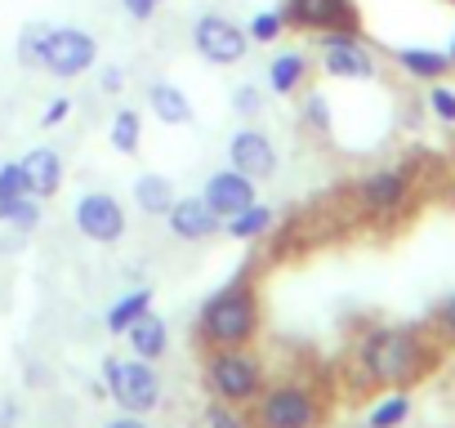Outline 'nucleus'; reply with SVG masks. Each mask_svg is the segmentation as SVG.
Returning <instances> with one entry per match:
<instances>
[{
	"label": "nucleus",
	"mask_w": 455,
	"mask_h": 428,
	"mask_svg": "<svg viewBox=\"0 0 455 428\" xmlns=\"http://www.w3.org/2000/svg\"><path fill=\"white\" fill-rule=\"evenodd\" d=\"M201 428H255L246 406H228V401H210L201 410Z\"/></svg>",
	"instance_id": "obj_28"
},
{
	"label": "nucleus",
	"mask_w": 455,
	"mask_h": 428,
	"mask_svg": "<svg viewBox=\"0 0 455 428\" xmlns=\"http://www.w3.org/2000/svg\"><path fill=\"white\" fill-rule=\"evenodd\" d=\"M246 36H251V45H277V41L286 36L282 5H277V10H255L251 23H246Z\"/></svg>",
	"instance_id": "obj_27"
},
{
	"label": "nucleus",
	"mask_w": 455,
	"mask_h": 428,
	"mask_svg": "<svg viewBox=\"0 0 455 428\" xmlns=\"http://www.w3.org/2000/svg\"><path fill=\"white\" fill-rule=\"evenodd\" d=\"M322 392L308 379H277L264 384V392L251 401L255 428H322Z\"/></svg>",
	"instance_id": "obj_4"
},
{
	"label": "nucleus",
	"mask_w": 455,
	"mask_h": 428,
	"mask_svg": "<svg viewBox=\"0 0 455 428\" xmlns=\"http://www.w3.org/2000/svg\"><path fill=\"white\" fill-rule=\"evenodd\" d=\"M0 428H19V401L0 397Z\"/></svg>",
	"instance_id": "obj_38"
},
{
	"label": "nucleus",
	"mask_w": 455,
	"mask_h": 428,
	"mask_svg": "<svg viewBox=\"0 0 455 428\" xmlns=\"http://www.w3.org/2000/svg\"><path fill=\"white\" fill-rule=\"evenodd\" d=\"M103 428H148V415H130V410H116Z\"/></svg>",
	"instance_id": "obj_37"
},
{
	"label": "nucleus",
	"mask_w": 455,
	"mask_h": 428,
	"mask_svg": "<svg viewBox=\"0 0 455 428\" xmlns=\"http://www.w3.org/2000/svg\"><path fill=\"white\" fill-rule=\"evenodd\" d=\"M174 201V183L165 174H139L134 178V205L143 214H156V219H165V210Z\"/></svg>",
	"instance_id": "obj_24"
},
{
	"label": "nucleus",
	"mask_w": 455,
	"mask_h": 428,
	"mask_svg": "<svg viewBox=\"0 0 455 428\" xmlns=\"http://www.w3.org/2000/svg\"><path fill=\"white\" fill-rule=\"evenodd\" d=\"M411 201V174L402 165H375L357 178V210L366 219H393Z\"/></svg>",
	"instance_id": "obj_11"
},
{
	"label": "nucleus",
	"mask_w": 455,
	"mask_h": 428,
	"mask_svg": "<svg viewBox=\"0 0 455 428\" xmlns=\"http://www.w3.org/2000/svg\"><path fill=\"white\" fill-rule=\"evenodd\" d=\"M286 32L322 36V32H362L357 0H282Z\"/></svg>",
	"instance_id": "obj_10"
},
{
	"label": "nucleus",
	"mask_w": 455,
	"mask_h": 428,
	"mask_svg": "<svg viewBox=\"0 0 455 428\" xmlns=\"http://www.w3.org/2000/svg\"><path fill=\"white\" fill-rule=\"evenodd\" d=\"M28 192V178H23V165L19 161H5L0 165V201H14Z\"/></svg>",
	"instance_id": "obj_32"
},
{
	"label": "nucleus",
	"mask_w": 455,
	"mask_h": 428,
	"mask_svg": "<svg viewBox=\"0 0 455 428\" xmlns=\"http://www.w3.org/2000/svg\"><path fill=\"white\" fill-rule=\"evenodd\" d=\"M99 90H103V94H121V90H125V67L108 63V67L99 72Z\"/></svg>",
	"instance_id": "obj_36"
},
{
	"label": "nucleus",
	"mask_w": 455,
	"mask_h": 428,
	"mask_svg": "<svg viewBox=\"0 0 455 428\" xmlns=\"http://www.w3.org/2000/svg\"><path fill=\"white\" fill-rule=\"evenodd\" d=\"M72 224H76V233H81L85 242H94V246H116V242L125 237V228H130V214H125V205H121L112 192L90 187V192H81L76 205H72Z\"/></svg>",
	"instance_id": "obj_9"
},
{
	"label": "nucleus",
	"mask_w": 455,
	"mask_h": 428,
	"mask_svg": "<svg viewBox=\"0 0 455 428\" xmlns=\"http://www.w3.org/2000/svg\"><path fill=\"white\" fill-rule=\"evenodd\" d=\"M108 143L116 156H134L143 147V112L139 107H116L108 125Z\"/></svg>",
	"instance_id": "obj_23"
},
{
	"label": "nucleus",
	"mask_w": 455,
	"mask_h": 428,
	"mask_svg": "<svg viewBox=\"0 0 455 428\" xmlns=\"http://www.w3.org/2000/svg\"><path fill=\"white\" fill-rule=\"evenodd\" d=\"M428 112L442 121V125H455V90L446 81H433L428 85Z\"/></svg>",
	"instance_id": "obj_29"
},
{
	"label": "nucleus",
	"mask_w": 455,
	"mask_h": 428,
	"mask_svg": "<svg viewBox=\"0 0 455 428\" xmlns=\"http://www.w3.org/2000/svg\"><path fill=\"white\" fill-rule=\"evenodd\" d=\"M411 410H415V401H411V392L406 388H388L375 406H371V415H366V428H402L406 419H411Z\"/></svg>",
	"instance_id": "obj_25"
},
{
	"label": "nucleus",
	"mask_w": 455,
	"mask_h": 428,
	"mask_svg": "<svg viewBox=\"0 0 455 428\" xmlns=\"http://www.w3.org/2000/svg\"><path fill=\"white\" fill-rule=\"evenodd\" d=\"M152 304H156V290H152V286H134V290H125V295L108 308V317H103L108 335H116V339H121V335H125V330H130V326H134Z\"/></svg>",
	"instance_id": "obj_21"
},
{
	"label": "nucleus",
	"mask_w": 455,
	"mask_h": 428,
	"mask_svg": "<svg viewBox=\"0 0 455 428\" xmlns=\"http://www.w3.org/2000/svg\"><path fill=\"white\" fill-rule=\"evenodd\" d=\"M233 112H237L242 121H255V116L264 112V90H259V85H237V90H233Z\"/></svg>",
	"instance_id": "obj_30"
},
{
	"label": "nucleus",
	"mask_w": 455,
	"mask_h": 428,
	"mask_svg": "<svg viewBox=\"0 0 455 428\" xmlns=\"http://www.w3.org/2000/svg\"><path fill=\"white\" fill-rule=\"evenodd\" d=\"M41 219H45V201L32 192H23L14 201H0V224H10L19 237H32L41 228Z\"/></svg>",
	"instance_id": "obj_22"
},
{
	"label": "nucleus",
	"mask_w": 455,
	"mask_h": 428,
	"mask_svg": "<svg viewBox=\"0 0 455 428\" xmlns=\"http://www.w3.org/2000/svg\"><path fill=\"white\" fill-rule=\"evenodd\" d=\"M273 224H277V210L264 205V201H251V205H242L237 214H228L223 233L233 237V242H259V237L273 233Z\"/></svg>",
	"instance_id": "obj_20"
},
{
	"label": "nucleus",
	"mask_w": 455,
	"mask_h": 428,
	"mask_svg": "<svg viewBox=\"0 0 455 428\" xmlns=\"http://www.w3.org/2000/svg\"><path fill=\"white\" fill-rule=\"evenodd\" d=\"M125 344H130V353L134 357H143V361H161L165 357V348H170V321L156 313V308H148L125 335H121Z\"/></svg>",
	"instance_id": "obj_19"
},
{
	"label": "nucleus",
	"mask_w": 455,
	"mask_h": 428,
	"mask_svg": "<svg viewBox=\"0 0 455 428\" xmlns=\"http://www.w3.org/2000/svg\"><path fill=\"white\" fill-rule=\"evenodd\" d=\"M228 165L242 170V174H246V178H255V183H264V178H273V174H277L282 152H277V143H273L264 130L242 125L233 139H228Z\"/></svg>",
	"instance_id": "obj_12"
},
{
	"label": "nucleus",
	"mask_w": 455,
	"mask_h": 428,
	"mask_svg": "<svg viewBox=\"0 0 455 428\" xmlns=\"http://www.w3.org/2000/svg\"><path fill=\"white\" fill-rule=\"evenodd\" d=\"M393 63L406 81H424V85H433L451 72L446 50H433V45H402V50H393Z\"/></svg>",
	"instance_id": "obj_16"
},
{
	"label": "nucleus",
	"mask_w": 455,
	"mask_h": 428,
	"mask_svg": "<svg viewBox=\"0 0 455 428\" xmlns=\"http://www.w3.org/2000/svg\"><path fill=\"white\" fill-rule=\"evenodd\" d=\"M165 5V0H121V10L134 19V23H148V19H156V10Z\"/></svg>",
	"instance_id": "obj_35"
},
{
	"label": "nucleus",
	"mask_w": 455,
	"mask_h": 428,
	"mask_svg": "<svg viewBox=\"0 0 455 428\" xmlns=\"http://www.w3.org/2000/svg\"><path fill=\"white\" fill-rule=\"evenodd\" d=\"M188 36H192L196 59H205L210 67H237V63L251 54V36H246V28L233 23L228 14H214V10L196 14Z\"/></svg>",
	"instance_id": "obj_7"
},
{
	"label": "nucleus",
	"mask_w": 455,
	"mask_h": 428,
	"mask_svg": "<svg viewBox=\"0 0 455 428\" xmlns=\"http://www.w3.org/2000/svg\"><path fill=\"white\" fill-rule=\"evenodd\" d=\"M433 330L442 344H455V295H446L437 308H433Z\"/></svg>",
	"instance_id": "obj_33"
},
{
	"label": "nucleus",
	"mask_w": 455,
	"mask_h": 428,
	"mask_svg": "<svg viewBox=\"0 0 455 428\" xmlns=\"http://www.w3.org/2000/svg\"><path fill=\"white\" fill-rule=\"evenodd\" d=\"M103 397L116 401V410L130 415H152L165 401V384L156 375V361L143 357H108L103 361Z\"/></svg>",
	"instance_id": "obj_5"
},
{
	"label": "nucleus",
	"mask_w": 455,
	"mask_h": 428,
	"mask_svg": "<svg viewBox=\"0 0 455 428\" xmlns=\"http://www.w3.org/2000/svg\"><path fill=\"white\" fill-rule=\"evenodd\" d=\"M72 107H76V103H72L68 94L50 99V103H45V112H41V130H59V125H63V121L72 116Z\"/></svg>",
	"instance_id": "obj_34"
},
{
	"label": "nucleus",
	"mask_w": 455,
	"mask_h": 428,
	"mask_svg": "<svg viewBox=\"0 0 455 428\" xmlns=\"http://www.w3.org/2000/svg\"><path fill=\"white\" fill-rule=\"evenodd\" d=\"M446 59H451V67H455V32H451V41H446Z\"/></svg>",
	"instance_id": "obj_39"
},
{
	"label": "nucleus",
	"mask_w": 455,
	"mask_h": 428,
	"mask_svg": "<svg viewBox=\"0 0 455 428\" xmlns=\"http://www.w3.org/2000/svg\"><path fill=\"white\" fill-rule=\"evenodd\" d=\"M304 121H308L317 134H331V103H326V94L313 90V94L304 99Z\"/></svg>",
	"instance_id": "obj_31"
},
{
	"label": "nucleus",
	"mask_w": 455,
	"mask_h": 428,
	"mask_svg": "<svg viewBox=\"0 0 455 428\" xmlns=\"http://www.w3.org/2000/svg\"><path fill=\"white\" fill-rule=\"evenodd\" d=\"M451 5H455V0H451Z\"/></svg>",
	"instance_id": "obj_40"
},
{
	"label": "nucleus",
	"mask_w": 455,
	"mask_h": 428,
	"mask_svg": "<svg viewBox=\"0 0 455 428\" xmlns=\"http://www.w3.org/2000/svg\"><path fill=\"white\" fill-rule=\"evenodd\" d=\"M259 330H264V304H259V290L246 281H233L219 295H210L196 317V335L205 348H242V344H255Z\"/></svg>",
	"instance_id": "obj_2"
},
{
	"label": "nucleus",
	"mask_w": 455,
	"mask_h": 428,
	"mask_svg": "<svg viewBox=\"0 0 455 428\" xmlns=\"http://www.w3.org/2000/svg\"><path fill=\"white\" fill-rule=\"evenodd\" d=\"M201 196H205V205L219 214V219H228V214H237L242 205L259 201V183H255V178H246V174H242V170H233V165H223V170H214V174L205 178Z\"/></svg>",
	"instance_id": "obj_14"
},
{
	"label": "nucleus",
	"mask_w": 455,
	"mask_h": 428,
	"mask_svg": "<svg viewBox=\"0 0 455 428\" xmlns=\"http://www.w3.org/2000/svg\"><path fill=\"white\" fill-rule=\"evenodd\" d=\"M50 28H54V23H41V19L23 23V32H19V41H14V59H19V67H28V72L41 67V54H45V36H50Z\"/></svg>",
	"instance_id": "obj_26"
},
{
	"label": "nucleus",
	"mask_w": 455,
	"mask_h": 428,
	"mask_svg": "<svg viewBox=\"0 0 455 428\" xmlns=\"http://www.w3.org/2000/svg\"><path fill=\"white\" fill-rule=\"evenodd\" d=\"M205 388L214 401H228V406H251L264 384H268V366L264 357L255 353V344H242V348H210L205 357Z\"/></svg>",
	"instance_id": "obj_3"
},
{
	"label": "nucleus",
	"mask_w": 455,
	"mask_h": 428,
	"mask_svg": "<svg viewBox=\"0 0 455 428\" xmlns=\"http://www.w3.org/2000/svg\"><path fill=\"white\" fill-rule=\"evenodd\" d=\"M437 361V348L415 326H371L357 344V370L375 388H411Z\"/></svg>",
	"instance_id": "obj_1"
},
{
	"label": "nucleus",
	"mask_w": 455,
	"mask_h": 428,
	"mask_svg": "<svg viewBox=\"0 0 455 428\" xmlns=\"http://www.w3.org/2000/svg\"><path fill=\"white\" fill-rule=\"evenodd\" d=\"M165 224H170V233H174L179 242H210V237L223 233V219L205 205L201 192H192V196H174L170 210H165Z\"/></svg>",
	"instance_id": "obj_13"
},
{
	"label": "nucleus",
	"mask_w": 455,
	"mask_h": 428,
	"mask_svg": "<svg viewBox=\"0 0 455 428\" xmlns=\"http://www.w3.org/2000/svg\"><path fill=\"white\" fill-rule=\"evenodd\" d=\"M19 165H23V178H28V192H32V196H41V201L59 196L63 174H68V165H63L59 147L41 143V147H32L28 156H19Z\"/></svg>",
	"instance_id": "obj_15"
},
{
	"label": "nucleus",
	"mask_w": 455,
	"mask_h": 428,
	"mask_svg": "<svg viewBox=\"0 0 455 428\" xmlns=\"http://www.w3.org/2000/svg\"><path fill=\"white\" fill-rule=\"evenodd\" d=\"M308 76H313V63H308L304 50H277L273 63H268V94L291 99L308 85Z\"/></svg>",
	"instance_id": "obj_17"
},
{
	"label": "nucleus",
	"mask_w": 455,
	"mask_h": 428,
	"mask_svg": "<svg viewBox=\"0 0 455 428\" xmlns=\"http://www.w3.org/2000/svg\"><path fill=\"white\" fill-rule=\"evenodd\" d=\"M313 45H317V67L331 81L366 85V81L379 76L375 50L362 41V32H322V36H313Z\"/></svg>",
	"instance_id": "obj_6"
},
{
	"label": "nucleus",
	"mask_w": 455,
	"mask_h": 428,
	"mask_svg": "<svg viewBox=\"0 0 455 428\" xmlns=\"http://www.w3.org/2000/svg\"><path fill=\"white\" fill-rule=\"evenodd\" d=\"M94 63H99V41H94V32H85V28H76V23L50 28L45 54H41V72H45V76H54V81H76V76H85Z\"/></svg>",
	"instance_id": "obj_8"
},
{
	"label": "nucleus",
	"mask_w": 455,
	"mask_h": 428,
	"mask_svg": "<svg viewBox=\"0 0 455 428\" xmlns=\"http://www.w3.org/2000/svg\"><path fill=\"white\" fill-rule=\"evenodd\" d=\"M148 112H152L161 125H170V130H179V125H192V121H196L192 99H188L174 81H152V85H148Z\"/></svg>",
	"instance_id": "obj_18"
}]
</instances>
